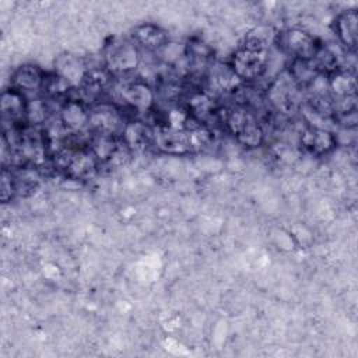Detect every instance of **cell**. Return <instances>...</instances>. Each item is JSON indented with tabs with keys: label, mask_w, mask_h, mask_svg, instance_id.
Masks as SVG:
<instances>
[{
	"label": "cell",
	"mask_w": 358,
	"mask_h": 358,
	"mask_svg": "<svg viewBox=\"0 0 358 358\" xmlns=\"http://www.w3.org/2000/svg\"><path fill=\"white\" fill-rule=\"evenodd\" d=\"M211 130L196 120L185 127L157 123L152 145L162 154L183 157L204 150L211 143Z\"/></svg>",
	"instance_id": "1"
},
{
	"label": "cell",
	"mask_w": 358,
	"mask_h": 358,
	"mask_svg": "<svg viewBox=\"0 0 358 358\" xmlns=\"http://www.w3.org/2000/svg\"><path fill=\"white\" fill-rule=\"evenodd\" d=\"M218 112L227 131L246 148H257L264 141V130L255 112L245 105H234Z\"/></svg>",
	"instance_id": "2"
},
{
	"label": "cell",
	"mask_w": 358,
	"mask_h": 358,
	"mask_svg": "<svg viewBox=\"0 0 358 358\" xmlns=\"http://www.w3.org/2000/svg\"><path fill=\"white\" fill-rule=\"evenodd\" d=\"M141 62L138 46L131 39L112 38L102 49V66L115 76H127Z\"/></svg>",
	"instance_id": "3"
},
{
	"label": "cell",
	"mask_w": 358,
	"mask_h": 358,
	"mask_svg": "<svg viewBox=\"0 0 358 358\" xmlns=\"http://www.w3.org/2000/svg\"><path fill=\"white\" fill-rule=\"evenodd\" d=\"M274 45L291 59L298 60H313L320 48V42L310 32L296 27L278 31Z\"/></svg>",
	"instance_id": "4"
},
{
	"label": "cell",
	"mask_w": 358,
	"mask_h": 358,
	"mask_svg": "<svg viewBox=\"0 0 358 358\" xmlns=\"http://www.w3.org/2000/svg\"><path fill=\"white\" fill-rule=\"evenodd\" d=\"M231 70L241 83H250L260 78L268 64V52L239 46L228 62Z\"/></svg>",
	"instance_id": "5"
},
{
	"label": "cell",
	"mask_w": 358,
	"mask_h": 358,
	"mask_svg": "<svg viewBox=\"0 0 358 358\" xmlns=\"http://www.w3.org/2000/svg\"><path fill=\"white\" fill-rule=\"evenodd\" d=\"M126 123L127 120H124L122 110L115 103L98 101L90 105L88 131L122 137Z\"/></svg>",
	"instance_id": "6"
},
{
	"label": "cell",
	"mask_w": 358,
	"mask_h": 358,
	"mask_svg": "<svg viewBox=\"0 0 358 358\" xmlns=\"http://www.w3.org/2000/svg\"><path fill=\"white\" fill-rule=\"evenodd\" d=\"M123 103L137 113L151 112L157 102L154 88L141 78L124 80L117 88Z\"/></svg>",
	"instance_id": "7"
},
{
	"label": "cell",
	"mask_w": 358,
	"mask_h": 358,
	"mask_svg": "<svg viewBox=\"0 0 358 358\" xmlns=\"http://www.w3.org/2000/svg\"><path fill=\"white\" fill-rule=\"evenodd\" d=\"M28 98L24 92L8 87L3 90L0 95V112L3 123L8 126H24L27 124Z\"/></svg>",
	"instance_id": "8"
},
{
	"label": "cell",
	"mask_w": 358,
	"mask_h": 358,
	"mask_svg": "<svg viewBox=\"0 0 358 358\" xmlns=\"http://www.w3.org/2000/svg\"><path fill=\"white\" fill-rule=\"evenodd\" d=\"M59 122L70 133L88 131L90 105L81 98H67L59 109Z\"/></svg>",
	"instance_id": "9"
},
{
	"label": "cell",
	"mask_w": 358,
	"mask_h": 358,
	"mask_svg": "<svg viewBox=\"0 0 358 358\" xmlns=\"http://www.w3.org/2000/svg\"><path fill=\"white\" fill-rule=\"evenodd\" d=\"M338 141L337 136L320 126H308L301 133L302 148L313 157H324L336 150Z\"/></svg>",
	"instance_id": "10"
},
{
	"label": "cell",
	"mask_w": 358,
	"mask_h": 358,
	"mask_svg": "<svg viewBox=\"0 0 358 358\" xmlns=\"http://www.w3.org/2000/svg\"><path fill=\"white\" fill-rule=\"evenodd\" d=\"M130 39L138 46V49L158 52L168 46L169 34L158 24L141 22L131 28Z\"/></svg>",
	"instance_id": "11"
},
{
	"label": "cell",
	"mask_w": 358,
	"mask_h": 358,
	"mask_svg": "<svg viewBox=\"0 0 358 358\" xmlns=\"http://www.w3.org/2000/svg\"><path fill=\"white\" fill-rule=\"evenodd\" d=\"M298 90L301 88L294 83L289 74L285 73L270 84L267 88V99L275 109L281 112H289L296 105Z\"/></svg>",
	"instance_id": "12"
},
{
	"label": "cell",
	"mask_w": 358,
	"mask_h": 358,
	"mask_svg": "<svg viewBox=\"0 0 358 358\" xmlns=\"http://www.w3.org/2000/svg\"><path fill=\"white\" fill-rule=\"evenodd\" d=\"M183 108L190 115L192 119L204 124L208 119L218 115V108L215 105L214 98L203 90L189 91L183 96Z\"/></svg>",
	"instance_id": "13"
},
{
	"label": "cell",
	"mask_w": 358,
	"mask_h": 358,
	"mask_svg": "<svg viewBox=\"0 0 358 358\" xmlns=\"http://www.w3.org/2000/svg\"><path fill=\"white\" fill-rule=\"evenodd\" d=\"M46 77V71H43L38 64L25 63L18 66L11 77H10V87L27 94L39 92L42 91L43 81Z\"/></svg>",
	"instance_id": "14"
},
{
	"label": "cell",
	"mask_w": 358,
	"mask_h": 358,
	"mask_svg": "<svg viewBox=\"0 0 358 358\" xmlns=\"http://www.w3.org/2000/svg\"><path fill=\"white\" fill-rule=\"evenodd\" d=\"M120 138L131 152L144 151L154 143V126L144 120H127Z\"/></svg>",
	"instance_id": "15"
},
{
	"label": "cell",
	"mask_w": 358,
	"mask_h": 358,
	"mask_svg": "<svg viewBox=\"0 0 358 358\" xmlns=\"http://www.w3.org/2000/svg\"><path fill=\"white\" fill-rule=\"evenodd\" d=\"M334 34L338 42L347 49L354 50L357 48L358 32V13L355 8H347L337 14L333 22Z\"/></svg>",
	"instance_id": "16"
},
{
	"label": "cell",
	"mask_w": 358,
	"mask_h": 358,
	"mask_svg": "<svg viewBox=\"0 0 358 358\" xmlns=\"http://www.w3.org/2000/svg\"><path fill=\"white\" fill-rule=\"evenodd\" d=\"M113 76L102 66V67H88L81 84L77 90L83 94V101L90 98H98L102 92H105L112 84Z\"/></svg>",
	"instance_id": "17"
},
{
	"label": "cell",
	"mask_w": 358,
	"mask_h": 358,
	"mask_svg": "<svg viewBox=\"0 0 358 358\" xmlns=\"http://www.w3.org/2000/svg\"><path fill=\"white\" fill-rule=\"evenodd\" d=\"M206 78L214 92H232L242 84L228 63H211L207 67Z\"/></svg>",
	"instance_id": "18"
},
{
	"label": "cell",
	"mask_w": 358,
	"mask_h": 358,
	"mask_svg": "<svg viewBox=\"0 0 358 358\" xmlns=\"http://www.w3.org/2000/svg\"><path fill=\"white\" fill-rule=\"evenodd\" d=\"M327 88L333 99H347L355 98L357 81L352 71L340 67L327 76Z\"/></svg>",
	"instance_id": "19"
},
{
	"label": "cell",
	"mask_w": 358,
	"mask_h": 358,
	"mask_svg": "<svg viewBox=\"0 0 358 358\" xmlns=\"http://www.w3.org/2000/svg\"><path fill=\"white\" fill-rule=\"evenodd\" d=\"M87 69L84 60L73 53L64 52L55 59V71L66 78L74 88H78L81 84Z\"/></svg>",
	"instance_id": "20"
},
{
	"label": "cell",
	"mask_w": 358,
	"mask_h": 358,
	"mask_svg": "<svg viewBox=\"0 0 358 358\" xmlns=\"http://www.w3.org/2000/svg\"><path fill=\"white\" fill-rule=\"evenodd\" d=\"M277 34H278V31L273 25H268V24L256 25L246 32L242 46L268 52L270 48L274 46V43H275Z\"/></svg>",
	"instance_id": "21"
},
{
	"label": "cell",
	"mask_w": 358,
	"mask_h": 358,
	"mask_svg": "<svg viewBox=\"0 0 358 358\" xmlns=\"http://www.w3.org/2000/svg\"><path fill=\"white\" fill-rule=\"evenodd\" d=\"M287 73L301 90L309 88L312 83L322 74L316 67V64L313 63V60H298V59H291V64Z\"/></svg>",
	"instance_id": "22"
},
{
	"label": "cell",
	"mask_w": 358,
	"mask_h": 358,
	"mask_svg": "<svg viewBox=\"0 0 358 358\" xmlns=\"http://www.w3.org/2000/svg\"><path fill=\"white\" fill-rule=\"evenodd\" d=\"M73 90H76V88L66 78H63L60 74H57L56 71L46 73L43 87H42V91L46 96L53 98V99L66 101L67 98H70L69 94Z\"/></svg>",
	"instance_id": "23"
},
{
	"label": "cell",
	"mask_w": 358,
	"mask_h": 358,
	"mask_svg": "<svg viewBox=\"0 0 358 358\" xmlns=\"http://www.w3.org/2000/svg\"><path fill=\"white\" fill-rule=\"evenodd\" d=\"M48 116H49V109L43 98H35L28 101L27 124L41 126L48 120Z\"/></svg>",
	"instance_id": "24"
},
{
	"label": "cell",
	"mask_w": 358,
	"mask_h": 358,
	"mask_svg": "<svg viewBox=\"0 0 358 358\" xmlns=\"http://www.w3.org/2000/svg\"><path fill=\"white\" fill-rule=\"evenodd\" d=\"M14 196H17L14 172L10 166H3L0 175V200L1 203H10Z\"/></svg>",
	"instance_id": "25"
}]
</instances>
